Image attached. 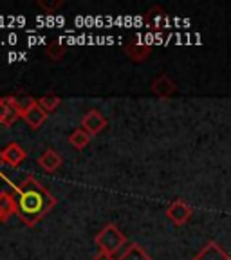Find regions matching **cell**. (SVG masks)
Wrapping results in <instances>:
<instances>
[{"instance_id": "277c9868", "label": "cell", "mask_w": 231, "mask_h": 260, "mask_svg": "<svg viewBox=\"0 0 231 260\" xmlns=\"http://www.w3.org/2000/svg\"><path fill=\"white\" fill-rule=\"evenodd\" d=\"M107 123L109 121H107V118L100 110H90V112H87L85 116H83V119H81V128L87 130L90 136H96L105 128Z\"/></svg>"}, {"instance_id": "9c48e42d", "label": "cell", "mask_w": 231, "mask_h": 260, "mask_svg": "<svg viewBox=\"0 0 231 260\" xmlns=\"http://www.w3.org/2000/svg\"><path fill=\"white\" fill-rule=\"evenodd\" d=\"M13 213H18V203L11 193L2 191L0 193V220H8Z\"/></svg>"}, {"instance_id": "d4e9b609", "label": "cell", "mask_w": 231, "mask_h": 260, "mask_svg": "<svg viewBox=\"0 0 231 260\" xmlns=\"http://www.w3.org/2000/svg\"><path fill=\"white\" fill-rule=\"evenodd\" d=\"M4 165V154H2V150H0V167Z\"/></svg>"}, {"instance_id": "8fae6325", "label": "cell", "mask_w": 231, "mask_h": 260, "mask_svg": "<svg viewBox=\"0 0 231 260\" xmlns=\"http://www.w3.org/2000/svg\"><path fill=\"white\" fill-rule=\"evenodd\" d=\"M38 165H40L45 172H54L61 165V155L58 154V152H54V150H47V152H44V154L40 155V159H38Z\"/></svg>"}, {"instance_id": "4fadbf2b", "label": "cell", "mask_w": 231, "mask_h": 260, "mask_svg": "<svg viewBox=\"0 0 231 260\" xmlns=\"http://www.w3.org/2000/svg\"><path fill=\"white\" fill-rule=\"evenodd\" d=\"M119 260H152V258L139 244H130L128 248H126V251L119 256Z\"/></svg>"}, {"instance_id": "d6986e66", "label": "cell", "mask_w": 231, "mask_h": 260, "mask_svg": "<svg viewBox=\"0 0 231 260\" xmlns=\"http://www.w3.org/2000/svg\"><path fill=\"white\" fill-rule=\"evenodd\" d=\"M18 60H20V53H15V51H11V53L8 54L9 63H13V61H18Z\"/></svg>"}, {"instance_id": "ffe728a7", "label": "cell", "mask_w": 231, "mask_h": 260, "mask_svg": "<svg viewBox=\"0 0 231 260\" xmlns=\"http://www.w3.org/2000/svg\"><path fill=\"white\" fill-rule=\"evenodd\" d=\"M16 42H18V37H16L15 32H9V37H8V44H11V45H15Z\"/></svg>"}, {"instance_id": "5bb4252c", "label": "cell", "mask_w": 231, "mask_h": 260, "mask_svg": "<svg viewBox=\"0 0 231 260\" xmlns=\"http://www.w3.org/2000/svg\"><path fill=\"white\" fill-rule=\"evenodd\" d=\"M90 138L92 136L87 132V130H83V128H76L71 134V138H69V141H71V145L74 146V148H78V150H81V148H85L87 145L90 143Z\"/></svg>"}, {"instance_id": "2e32d148", "label": "cell", "mask_w": 231, "mask_h": 260, "mask_svg": "<svg viewBox=\"0 0 231 260\" xmlns=\"http://www.w3.org/2000/svg\"><path fill=\"white\" fill-rule=\"evenodd\" d=\"M65 53V47L63 44H60V42H53V44H47V54L49 58H53V60H60L61 56H63Z\"/></svg>"}, {"instance_id": "52a82bcc", "label": "cell", "mask_w": 231, "mask_h": 260, "mask_svg": "<svg viewBox=\"0 0 231 260\" xmlns=\"http://www.w3.org/2000/svg\"><path fill=\"white\" fill-rule=\"evenodd\" d=\"M22 118L25 119V123H27L31 128H40V126L45 123V119H47V112H45L37 102L35 105H31L27 110L22 112Z\"/></svg>"}, {"instance_id": "44dd1931", "label": "cell", "mask_w": 231, "mask_h": 260, "mask_svg": "<svg viewBox=\"0 0 231 260\" xmlns=\"http://www.w3.org/2000/svg\"><path fill=\"white\" fill-rule=\"evenodd\" d=\"M56 25L58 27H63L65 25V18L61 15H56Z\"/></svg>"}, {"instance_id": "8992f818", "label": "cell", "mask_w": 231, "mask_h": 260, "mask_svg": "<svg viewBox=\"0 0 231 260\" xmlns=\"http://www.w3.org/2000/svg\"><path fill=\"white\" fill-rule=\"evenodd\" d=\"M193 260H231V256L219 242L211 240L193 256Z\"/></svg>"}, {"instance_id": "3957f363", "label": "cell", "mask_w": 231, "mask_h": 260, "mask_svg": "<svg viewBox=\"0 0 231 260\" xmlns=\"http://www.w3.org/2000/svg\"><path fill=\"white\" fill-rule=\"evenodd\" d=\"M22 116V110L18 107L16 98H2L0 100V125L11 126L16 119Z\"/></svg>"}, {"instance_id": "5b68a950", "label": "cell", "mask_w": 231, "mask_h": 260, "mask_svg": "<svg viewBox=\"0 0 231 260\" xmlns=\"http://www.w3.org/2000/svg\"><path fill=\"white\" fill-rule=\"evenodd\" d=\"M167 215L172 222L181 226V224L188 222V219L191 217V206L184 203V201H174V203L167 208Z\"/></svg>"}, {"instance_id": "7c38bea8", "label": "cell", "mask_w": 231, "mask_h": 260, "mask_svg": "<svg viewBox=\"0 0 231 260\" xmlns=\"http://www.w3.org/2000/svg\"><path fill=\"white\" fill-rule=\"evenodd\" d=\"M150 45L148 44H139V42H134V44H130L125 47L126 54L130 56V60L134 61H143L146 60V56L150 54Z\"/></svg>"}, {"instance_id": "cb8c5ba5", "label": "cell", "mask_w": 231, "mask_h": 260, "mask_svg": "<svg viewBox=\"0 0 231 260\" xmlns=\"http://www.w3.org/2000/svg\"><path fill=\"white\" fill-rule=\"evenodd\" d=\"M25 60H27V54H25V53H20V61H25Z\"/></svg>"}, {"instance_id": "ac0fdd59", "label": "cell", "mask_w": 231, "mask_h": 260, "mask_svg": "<svg viewBox=\"0 0 231 260\" xmlns=\"http://www.w3.org/2000/svg\"><path fill=\"white\" fill-rule=\"evenodd\" d=\"M94 260H114V256L110 255V253H105V251H100L96 256H94Z\"/></svg>"}, {"instance_id": "ba28073f", "label": "cell", "mask_w": 231, "mask_h": 260, "mask_svg": "<svg viewBox=\"0 0 231 260\" xmlns=\"http://www.w3.org/2000/svg\"><path fill=\"white\" fill-rule=\"evenodd\" d=\"M2 154H4V162H6V165H9V167H13V168L18 167V165H20V162L25 159L24 148H22L18 143H9L4 150H2Z\"/></svg>"}, {"instance_id": "7a4b0ae2", "label": "cell", "mask_w": 231, "mask_h": 260, "mask_svg": "<svg viewBox=\"0 0 231 260\" xmlns=\"http://www.w3.org/2000/svg\"><path fill=\"white\" fill-rule=\"evenodd\" d=\"M125 242H126V237L123 235L114 224H107L96 237V244H97V248H100V251L110 253V255L119 251Z\"/></svg>"}, {"instance_id": "603a6c76", "label": "cell", "mask_w": 231, "mask_h": 260, "mask_svg": "<svg viewBox=\"0 0 231 260\" xmlns=\"http://www.w3.org/2000/svg\"><path fill=\"white\" fill-rule=\"evenodd\" d=\"M15 24L24 25L25 24V18H24V16H15Z\"/></svg>"}, {"instance_id": "6da1fadb", "label": "cell", "mask_w": 231, "mask_h": 260, "mask_svg": "<svg viewBox=\"0 0 231 260\" xmlns=\"http://www.w3.org/2000/svg\"><path fill=\"white\" fill-rule=\"evenodd\" d=\"M18 193H20V199H18V215L29 226H35L38 220L44 219L45 213L56 204V199L44 186L38 188V190L18 191Z\"/></svg>"}, {"instance_id": "9a60e30c", "label": "cell", "mask_w": 231, "mask_h": 260, "mask_svg": "<svg viewBox=\"0 0 231 260\" xmlns=\"http://www.w3.org/2000/svg\"><path fill=\"white\" fill-rule=\"evenodd\" d=\"M38 105H40L45 112H53V110L60 105V98L53 96V94H49V96H42L40 100H38Z\"/></svg>"}, {"instance_id": "7402d4cb", "label": "cell", "mask_w": 231, "mask_h": 260, "mask_svg": "<svg viewBox=\"0 0 231 260\" xmlns=\"http://www.w3.org/2000/svg\"><path fill=\"white\" fill-rule=\"evenodd\" d=\"M38 44V38L35 37V35H31V37L27 38V45H37Z\"/></svg>"}, {"instance_id": "e0dca14e", "label": "cell", "mask_w": 231, "mask_h": 260, "mask_svg": "<svg viewBox=\"0 0 231 260\" xmlns=\"http://www.w3.org/2000/svg\"><path fill=\"white\" fill-rule=\"evenodd\" d=\"M38 6H40V8H44L45 11H54V9H58L60 8V6H63V2H45V0H40V2H38Z\"/></svg>"}, {"instance_id": "30bf717a", "label": "cell", "mask_w": 231, "mask_h": 260, "mask_svg": "<svg viewBox=\"0 0 231 260\" xmlns=\"http://www.w3.org/2000/svg\"><path fill=\"white\" fill-rule=\"evenodd\" d=\"M152 90H154L159 98H170L172 94L177 90V87H175V83L167 74H162V76H159L157 80L152 83Z\"/></svg>"}]
</instances>
